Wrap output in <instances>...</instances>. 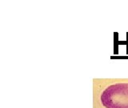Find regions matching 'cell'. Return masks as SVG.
Segmentation results:
<instances>
[{"instance_id": "cell-1", "label": "cell", "mask_w": 128, "mask_h": 108, "mask_svg": "<svg viewBox=\"0 0 128 108\" xmlns=\"http://www.w3.org/2000/svg\"><path fill=\"white\" fill-rule=\"evenodd\" d=\"M100 99L106 108H128V83L120 82L107 86Z\"/></svg>"}]
</instances>
